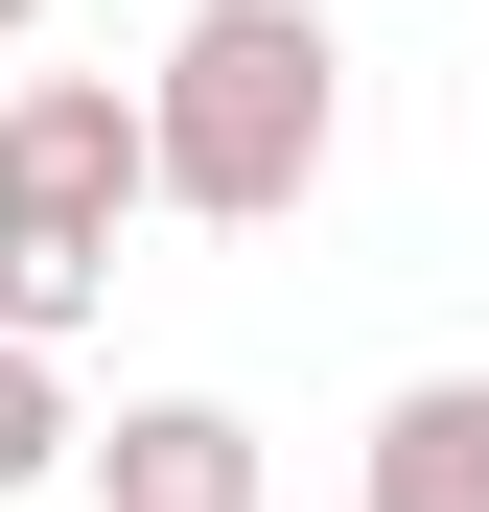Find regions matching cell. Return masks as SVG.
Returning <instances> with one entry per match:
<instances>
[{"mask_svg":"<svg viewBox=\"0 0 489 512\" xmlns=\"http://www.w3.org/2000/svg\"><path fill=\"white\" fill-rule=\"evenodd\" d=\"M350 512H489V373H396L350 443Z\"/></svg>","mask_w":489,"mask_h":512,"instance_id":"277c9868","label":"cell"},{"mask_svg":"<svg viewBox=\"0 0 489 512\" xmlns=\"http://www.w3.org/2000/svg\"><path fill=\"white\" fill-rule=\"evenodd\" d=\"M94 512H257V419L233 396H117L94 419Z\"/></svg>","mask_w":489,"mask_h":512,"instance_id":"3957f363","label":"cell"},{"mask_svg":"<svg viewBox=\"0 0 489 512\" xmlns=\"http://www.w3.org/2000/svg\"><path fill=\"white\" fill-rule=\"evenodd\" d=\"M47 466H94V419H70V350H24V326H0V512H24Z\"/></svg>","mask_w":489,"mask_h":512,"instance_id":"5b68a950","label":"cell"},{"mask_svg":"<svg viewBox=\"0 0 489 512\" xmlns=\"http://www.w3.org/2000/svg\"><path fill=\"white\" fill-rule=\"evenodd\" d=\"M140 140H163V210L280 233L326 163H350V47H326V0H210V24L140 70Z\"/></svg>","mask_w":489,"mask_h":512,"instance_id":"6da1fadb","label":"cell"},{"mask_svg":"<svg viewBox=\"0 0 489 512\" xmlns=\"http://www.w3.org/2000/svg\"><path fill=\"white\" fill-rule=\"evenodd\" d=\"M163 210V140L117 70H24L0 94V326L24 350H70V326L117 303V233Z\"/></svg>","mask_w":489,"mask_h":512,"instance_id":"7a4b0ae2","label":"cell"},{"mask_svg":"<svg viewBox=\"0 0 489 512\" xmlns=\"http://www.w3.org/2000/svg\"><path fill=\"white\" fill-rule=\"evenodd\" d=\"M326 24H350V0H326Z\"/></svg>","mask_w":489,"mask_h":512,"instance_id":"52a82bcc","label":"cell"},{"mask_svg":"<svg viewBox=\"0 0 489 512\" xmlns=\"http://www.w3.org/2000/svg\"><path fill=\"white\" fill-rule=\"evenodd\" d=\"M24 24H47V0H0V47H24Z\"/></svg>","mask_w":489,"mask_h":512,"instance_id":"8992f818","label":"cell"}]
</instances>
